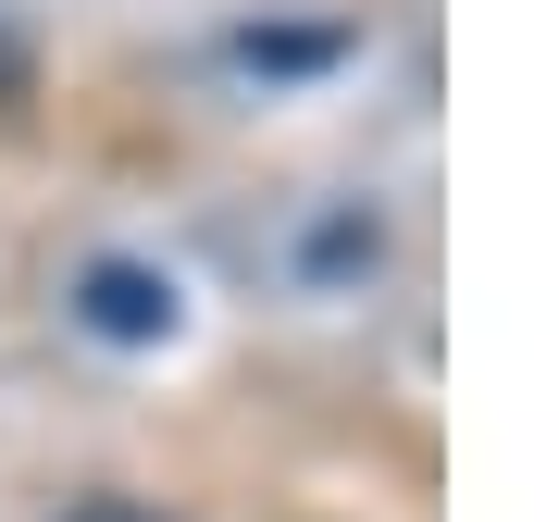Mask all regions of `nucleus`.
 I'll use <instances>...</instances> for the list:
<instances>
[{
  "label": "nucleus",
  "instance_id": "obj_1",
  "mask_svg": "<svg viewBox=\"0 0 559 522\" xmlns=\"http://www.w3.org/2000/svg\"><path fill=\"white\" fill-rule=\"evenodd\" d=\"M87 323L100 348H162L187 323V299H175V274L162 261H138V249H100V261H75V299H62Z\"/></svg>",
  "mask_w": 559,
  "mask_h": 522
},
{
  "label": "nucleus",
  "instance_id": "obj_2",
  "mask_svg": "<svg viewBox=\"0 0 559 522\" xmlns=\"http://www.w3.org/2000/svg\"><path fill=\"white\" fill-rule=\"evenodd\" d=\"M348 38H336V25H311V38H261V25H249V38H237V62H249V75H299V62H336Z\"/></svg>",
  "mask_w": 559,
  "mask_h": 522
},
{
  "label": "nucleus",
  "instance_id": "obj_3",
  "mask_svg": "<svg viewBox=\"0 0 559 522\" xmlns=\"http://www.w3.org/2000/svg\"><path fill=\"white\" fill-rule=\"evenodd\" d=\"M25 87H38V50H25V38H13V25H0V112H13V100H25Z\"/></svg>",
  "mask_w": 559,
  "mask_h": 522
},
{
  "label": "nucleus",
  "instance_id": "obj_4",
  "mask_svg": "<svg viewBox=\"0 0 559 522\" xmlns=\"http://www.w3.org/2000/svg\"><path fill=\"white\" fill-rule=\"evenodd\" d=\"M62 522H175V510H150V498H75Z\"/></svg>",
  "mask_w": 559,
  "mask_h": 522
}]
</instances>
